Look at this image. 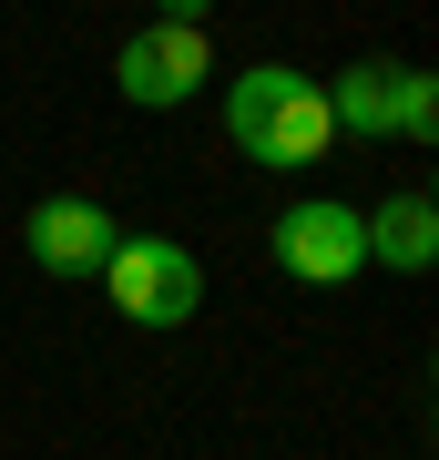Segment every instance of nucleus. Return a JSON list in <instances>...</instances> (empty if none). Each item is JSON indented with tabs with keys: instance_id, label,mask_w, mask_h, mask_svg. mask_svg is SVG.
Returning a JSON list of instances; mask_svg holds the SVG:
<instances>
[{
	"instance_id": "8",
	"label": "nucleus",
	"mask_w": 439,
	"mask_h": 460,
	"mask_svg": "<svg viewBox=\"0 0 439 460\" xmlns=\"http://www.w3.org/2000/svg\"><path fill=\"white\" fill-rule=\"evenodd\" d=\"M205 11L215 0H163V21H184V31H205Z\"/></svg>"
},
{
	"instance_id": "2",
	"label": "nucleus",
	"mask_w": 439,
	"mask_h": 460,
	"mask_svg": "<svg viewBox=\"0 0 439 460\" xmlns=\"http://www.w3.org/2000/svg\"><path fill=\"white\" fill-rule=\"evenodd\" d=\"M327 123L368 133V144H429L439 133V83L419 62H347L327 83Z\"/></svg>"
},
{
	"instance_id": "6",
	"label": "nucleus",
	"mask_w": 439,
	"mask_h": 460,
	"mask_svg": "<svg viewBox=\"0 0 439 460\" xmlns=\"http://www.w3.org/2000/svg\"><path fill=\"white\" fill-rule=\"evenodd\" d=\"M21 246H31V266H51V277H102V256L123 246V226L92 195H41L31 226H21Z\"/></svg>"
},
{
	"instance_id": "7",
	"label": "nucleus",
	"mask_w": 439,
	"mask_h": 460,
	"mask_svg": "<svg viewBox=\"0 0 439 460\" xmlns=\"http://www.w3.org/2000/svg\"><path fill=\"white\" fill-rule=\"evenodd\" d=\"M439 256V205L429 195H389L368 215V266H389V277H429Z\"/></svg>"
},
{
	"instance_id": "1",
	"label": "nucleus",
	"mask_w": 439,
	"mask_h": 460,
	"mask_svg": "<svg viewBox=\"0 0 439 460\" xmlns=\"http://www.w3.org/2000/svg\"><path fill=\"white\" fill-rule=\"evenodd\" d=\"M225 133H235L245 164H266V174L317 164V154L338 144V123H327V83H307L296 62H256V72H235V83H225Z\"/></svg>"
},
{
	"instance_id": "4",
	"label": "nucleus",
	"mask_w": 439,
	"mask_h": 460,
	"mask_svg": "<svg viewBox=\"0 0 439 460\" xmlns=\"http://www.w3.org/2000/svg\"><path fill=\"white\" fill-rule=\"evenodd\" d=\"M277 266L296 287H358L368 277V215L358 205H338V195H307V205H286L277 215Z\"/></svg>"
},
{
	"instance_id": "5",
	"label": "nucleus",
	"mask_w": 439,
	"mask_h": 460,
	"mask_svg": "<svg viewBox=\"0 0 439 460\" xmlns=\"http://www.w3.org/2000/svg\"><path fill=\"white\" fill-rule=\"evenodd\" d=\"M205 72H215V31H184V21H154V31H133V41L113 51V93L144 102V113L205 93Z\"/></svg>"
},
{
	"instance_id": "3",
	"label": "nucleus",
	"mask_w": 439,
	"mask_h": 460,
	"mask_svg": "<svg viewBox=\"0 0 439 460\" xmlns=\"http://www.w3.org/2000/svg\"><path fill=\"white\" fill-rule=\"evenodd\" d=\"M102 296H113L133 328H184V317L205 307V266H195V246H174V235H123V246L102 256Z\"/></svg>"
}]
</instances>
